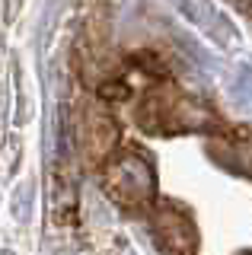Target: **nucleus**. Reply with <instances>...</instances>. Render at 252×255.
I'll return each mask as SVG.
<instances>
[{"instance_id": "obj_2", "label": "nucleus", "mask_w": 252, "mask_h": 255, "mask_svg": "<svg viewBox=\"0 0 252 255\" xmlns=\"http://www.w3.org/2000/svg\"><path fill=\"white\" fill-rule=\"evenodd\" d=\"M153 233L163 255H195V227L176 207H160L156 211Z\"/></svg>"}, {"instance_id": "obj_1", "label": "nucleus", "mask_w": 252, "mask_h": 255, "mask_svg": "<svg viewBox=\"0 0 252 255\" xmlns=\"http://www.w3.org/2000/svg\"><path fill=\"white\" fill-rule=\"evenodd\" d=\"M102 185L106 195L122 207H144L153 201L156 191V175L153 166L147 163L140 153L128 150V153H118L109 159L106 175H102Z\"/></svg>"}, {"instance_id": "obj_3", "label": "nucleus", "mask_w": 252, "mask_h": 255, "mask_svg": "<svg viewBox=\"0 0 252 255\" xmlns=\"http://www.w3.org/2000/svg\"><path fill=\"white\" fill-rule=\"evenodd\" d=\"M112 140H115L112 118L102 115V112H90V118H86V134H83L86 150H90L93 156H102L109 147H112Z\"/></svg>"}]
</instances>
